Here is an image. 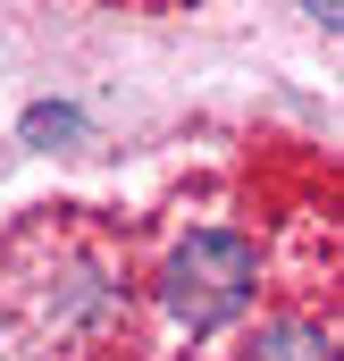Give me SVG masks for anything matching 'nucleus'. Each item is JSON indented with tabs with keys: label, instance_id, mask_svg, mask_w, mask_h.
I'll return each instance as SVG.
<instances>
[{
	"label": "nucleus",
	"instance_id": "f257e3e1",
	"mask_svg": "<svg viewBox=\"0 0 344 361\" xmlns=\"http://www.w3.org/2000/svg\"><path fill=\"white\" fill-rule=\"evenodd\" d=\"M252 277H260L252 244H244V235H227V227H210V235H193V244L168 261V311L202 336V328H219L227 311H244Z\"/></svg>",
	"mask_w": 344,
	"mask_h": 361
},
{
	"label": "nucleus",
	"instance_id": "f03ea898",
	"mask_svg": "<svg viewBox=\"0 0 344 361\" xmlns=\"http://www.w3.org/2000/svg\"><path fill=\"white\" fill-rule=\"evenodd\" d=\"M252 361H336V345H328L319 328L285 319V328H269V336H252Z\"/></svg>",
	"mask_w": 344,
	"mask_h": 361
},
{
	"label": "nucleus",
	"instance_id": "7ed1b4c3",
	"mask_svg": "<svg viewBox=\"0 0 344 361\" xmlns=\"http://www.w3.org/2000/svg\"><path fill=\"white\" fill-rule=\"evenodd\" d=\"M25 135H76V109H34Z\"/></svg>",
	"mask_w": 344,
	"mask_h": 361
}]
</instances>
